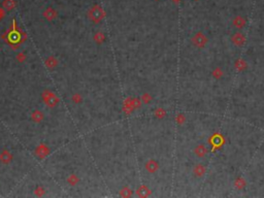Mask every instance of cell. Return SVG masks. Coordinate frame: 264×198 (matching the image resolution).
Returning a JSON list of instances; mask_svg holds the SVG:
<instances>
[{
    "label": "cell",
    "instance_id": "1",
    "mask_svg": "<svg viewBox=\"0 0 264 198\" xmlns=\"http://www.w3.org/2000/svg\"><path fill=\"white\" fill-rule=\"evenodd\" d=\"M42 98L44 100V104L49 107H55L57 106L60 102V99L54 92L50 91V90H44L42 93Z\"/></svg>",
    "mask_w": 264,
    "mask_h": 198
},
{
    "label": "cell",
    "instance_id": "2",
    "mask_svg": "<svg viewBox=\"0 0 264 198\" xmlns=\"http://www.w3.org/2000/svg\"><path fill=\"white\" fill-rule=\"evenodd\" d=\"M105 13L104 11L102 9V7L100 5H94L92 8H90L89 13H88V17L94 23H99L102 21V19L104 18Z\"/></svg>",
    "mask_w": 264,
    "mask_h": 198
},
{
    "label": "cell",
    "instance_id": "3",
    "mask_svg": "<svg viewBox=\"0 0 264 198\" xmlns=\"http://www.w3.org/2000/svg\"><path fill=\"white\" fill-rule=\"evenodd\" d=\"M50 153H51L50 149H49L44 144H40L39 146H37L36 148H35V151H34L35 156L38 157L40 160L46 158V157L50 155Z\"/></svg>",
    "mask_w": 264,
    "mask_h": 198
},
{
    "label": "cell",
    "instance_id": "4",
    "mask_svg": "<svg viewBox=\"0 0 264 198\" xmlns=\"http://www.w3.org/2000/svg\"><path fill=\"white\" fill-rule=\"evenodd\" d=\"M13 159V156L9 151L3 150L0 153V162L3 164H9Z\"/></svg>",
    "mask_w": 264,
    "mask_h": 198
},
{
    "label": "cell",
    "instance_id": "5",
    "mask_svg": "<svg viewBox=\"0 0 264 198\" xmlns=\"http://www.w3.org/2000/svg\"><path fill=\"white\" fill-rule=\"evenodd\" d=\"M42 16H44V18L46 20V21H49V22H52V21H54V20L57 18L58 13L55 11L54 8H52V7H49V8H46V11H44Z\"/></svg>",
    "mask_w": 264,
    "mask_h": 198
},
{
    "label": "cell",
    "instance_id": "6",
    "mask_svg": "<svg viewBox=\"0 0 264 198\" xmlns=\"http://www.w3.org/2000/svg\"><path fill=\"white\" fill-rule=\"evenodd\" d=\"M44 65L48 69H54L55 67H57L58 65V60L55 58L54 56H50L46 59V61H44Z\"/></svg>",
    "mask_w": 264,
    "mask_h": 198
},
{
    "label": "cell",
    "instance_id": "7",
    "mask_svg": "<svg viewBox=\"0 0 264 198\" xmlns=\"http://www.w3.org/2000/svg\"><path fill=\"white\" fill-rule=\"evenodd\" d=\"M31 119H32L33 122L35 123H40L44 121V115L42 111H38V109H35L33 111V113H31Z\"/></svg>",
    "mask_w": 264,
    "mask_h": 198
},
{
    "label": "cell",
    "instance_id": "8",
    "mask_svg": "<svg viewBox=\"0 0 264 198\" xmlns=\"http://www.w3.org/2000/svg\"><path fill=\"white\" fill-rule=\"evenodd\" d=\"M2 5L6 11H13L17 4H15V0H3Z\"/></svg>",
    "mask_w": 264,
    "mask_h": 198
},
{
    "label": "cell",
    "instance_id": "9",
    "mask_svg": "<svg viewBox=\"0 0 264 198\" xmlns=\"http://www.w3.org/2000/svg\"><path fill=\"white\" fill-rule=\"evenodd\" d=\"M66 182H67L70 186H75V185H77L80 180H79V178H77V174H70L67 179H66Z\"/></svg>",
    "mask_w": 264,
    "mask_h": 198
},
{
    "label": "cell",
    "instance_id": "10",
    "mask_svg": "<svg viewBox=\"0 0 264 198\" xmlns=\"http://www.w3.org/2000/svg\"><path fill=\"white\" fill-rule=\"evenodd\" d=\"M104 39H105V37L102 32H97L96 34L94 35V40H95L96 44H102V42H104Z\"/></svg>",
    "mask_w": 264,
    "mask_h": 198
},
{
    "label": "cell",
    "instance_id": "11",
    "mask_svg": "<svg viewBox=\"0 0 264 198\" xmlns=\"http://www.w3.org/2000/svg\"><path fill=\"white\" fill-rule=\"evenodd\" d=\"M34 194L37 196V197H42V196H44V194H46V190H44V188L42 187V186H37L34 190Z\"/></svg>",
    "mask_w": 264,
    "mask_h": 198
},
{
    "label": "cell",
    "instance_id": "12",
    "mask_svg": "<svg viewBox=\"0 0 264 198\" xmlns=\"http://www.w3.org/2000/svg\"><path fill=\"white\" fill-rule=\"evenodd\" d=\"M71 100H72V102L75 103V104H79V103H81L82 101H83V97H82L80 93H75L72 95Z\"/></svg>",
    "mask_w": 264,
    "mask_h": 198
},
{
    "label": "cell",
    "instance_id": "13",
    "mask_svg": "<svg viewBox=\"0 0 264 198\" xmlns=\"http://www.w3.org/2000/svg\"><path fill=\"white\" fill-rule=\"evenodd\" d=\"M199 37H200V38L198 39V37L197 36H195V38H194V42H195V44H197V46H199V47H201V46H203V44H204V40H203V39H204V36H203L202 34H200V33H199Z\"/></svg>",
    "mask_w": 264,
    "mask_h": 198
},
{
    "label": "cell",
    "instance_id": "14",
    "mask_svg": "<svg viewBox=\"0 0 264 198\" xmlns=\"http://www.w3.org/2000/svg\"><path fill=\"white\" fill-rule=\"evenodd\" d=\"M234 25H235L236 27H244V20L242 19L241 17H237L235 18V20H234Z\"/></svg>",
    "mask_w": 264,
    "mask_h": 198
},
{
    "label": "cell",
    "instance_id": "15",
    "mask_svg": "<svg viewBox=\"0 0 264 198\" xmlns=\"http://www.w3.org/2000/svg\"><path fill=\"white\" fill-rule=\"evenodd\" d=\"M26 55L24 54V53L20 52V53H18L17 56H15V59H17V61L18 62H20V63H23V62H25V60H26Z\"/></svg>",
    "mask_w": 264,
    "mask_h": 198
},
{
    "label": "cell",
    "instance_id": "16",
    "mask_svg": "<svg viewBox=\"0 0 264 198\" xmlns=\"http://www.w3.org/2000/svg\"><path fill=\"white\" fill-rule=\"evenodd\" d=\"M194 172L197 174V175H201V174H203V172H204V167H203L202 165H197L194 169Z\"/></svg>",
    "mask_w": 264,
    "mask_h": 198
},
{
    "label": "cell",
    "instance_id": "17",
    "mask_svg": "<svg viewBox=\"0 0 264 198\" xmlns=\"http://www.w3.org/2000/svg\"><path fill=\"white\" fill-rule=\"evenodd\" d=\"M4 17V11L2 8H0V20H2Z\"/></svg>",
    "mask_w": 264,
    "mask_h": 198
},
{
    "label": "cell",
    "instance_id": "18",
    "mask_svg": "<svg viewBox=\"0 0 264 198\" xmlns=\"http://www.w3.org/2000/svg\"><path fill=\"white\" fill-rule=\"evenodd\" d=\"M173 1H175V2H179V0H173Z\"/></svg>",
    "mask_w": 264,
    "mask_h": 198
}]
</instances>
